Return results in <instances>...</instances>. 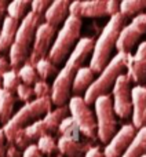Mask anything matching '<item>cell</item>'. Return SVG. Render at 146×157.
<instances>
[{
  "instance_id": "6da1fadb",
  "label": "cell",
  "mask_w": 146,
  "mask_h": 157,
  "mask_svg": "<svg viewBox=\"0 0 146 157\" xmlns=\"http://www.w3.org/2000/svg\"><path fill=\"white\" fill-rule=\"evenodd\" d=\"M94 43L95 40L91 37H81L68 57L65 66L57 73L51 84V102L57 108L65 106V103L71 99L73 78L77 71L83 66L87 57L92 54Z\"/></svg>"
},
{
  "instance_id": "7a4b0ae2",
  "label": "cell",
  "mask_w": 146,
  "mask_h": 157,
  "mask_svg": "<svg viewBox=\"0 0 146 157\" xmlns=\"http://www.w3.org/2000/svg\"><path fill=\"white\" fill-rule=\"evenodd\" d=\"M124 22L125 18L120 13L110 17L108 24L101 32L99 37L95 40L91 59H90V69L94 73H101L112 59V51L113 48H116L117 39H119L120 30L124 26Z\"/></svg>"
},
{
  "instance_id": "3957f363",
  "label": "cell",
  "mask_w": 146,
  "mask_h": 157,
  "mask_svg": "<svg viewBox=\"0 0 146 157\" xmlns=\"http://www.w3.org/2000/svg\"><path fill=\"white\" fill-rule=\"evenodd\" d=\"M41 19H43V17L36 15L35 13L29 11L26 14V17L19 22L14 43L11 46L10 51H8L10 52V65L15 71H18L29 59L33 40H35L36 29L41 24Z\"/></svg>"
},
{
  "instance_id": "277c9868",
  "label": "cell",
  "mask_w": 146,
  "mask_h": 157,
  "mask_svg": "<svg viewBox=\"0 0 146 157\" xmlns=\"http://www.w3.org/2000/svg\"><path fill=\"white\" fill-rule=\"evenodd\" d=\"M130 54H123V52H117L109 63L103 68V71L99 73V76L94 80V83L90 86V88L84 92V102L87 105H91L95 102L98 97L101 95H108L109 90L113 88L116 80L119 78L120 75H123L124 69L127 68V61Z\"/></svg>"
},
{
  "instance_id": "5b68a950",
  "label": "cell",
  "mask_w": 146,
  "mask_h": 157,
  "mask_svg": "<svg viewBox=\"0 0 146 157\" xmlns=\"http://www.w3.org/2000/svg\"><path fill=\"white\" fill-rule=\"evenodd\" d=\"M51 98H36L32 102L25 103L22 108H19L15 113L13 114L10 120L3 125V131H4V136L8 142H11L14 134L18 130L28 127L29 124L40 120L44 117L50 110H51Z\"/></svg>"
},
{
  "instance_id": "8992f818",
  "label": "cell",
  "mask_w": 146,
  "mask_h": 157,
  "mask_svg": "<svg viewBox=\"0 0 146 157\" xmlns=\"http://www.w3.org/2000/svg\"><path fill=\"white\" fill-rule=\"evenodd\" d=\"M81 18L69 15L66 21L63 22L62 28L57 33L54 43L51 46V50L48 52V59L54 63L55 66L62 63L66 57L71 55L73 48L80 40V32H81Z\"/></svg>"
},
{
  "instance_id": "52a82bcc",
  "label": "cell",
  "mask_w": 146,
  "mask_h": 157,
  "mask_svg": "<svg viewBox=\"0 0 146 157\" xmlns=\"http://www.w3.org/2000/svg\"><path fill=\"white\" fill-rule=\"evenodd\" d=\"M95 119H97V136L102 144H109L117 132V120L113 110L110 95H101L95 99Z\"/></svg>"
},
{
  "instance_id": "ba28073f",
  "label": "cell",
  "mask_w": 146,
  "mask_h": 157,
  "mask_svg": "<svg viewBox=\"0 0 146 157\" xmlns=\"http://www.w3.org/2000/svg\"><path fill=\"white\" fill-rule=\"evenodd\" d=\"M68 109L71 117L76 125L80 130V134L90 139L97 138V119H95V113L90 109V106L84 102L83 97L79 95H73L69 99Z\"/></svg>"
},
{
  "instance_id": "9c48e42d",
  "label": "cell",
  "mask_w": 146,
  "mask_h": 157,
  "mask_svg": "<svg viewBox=\"0 0 146 157\" xmlns=\"http://www.w3.org/2000/svg\"><path fill=\"white\" fill-rule=\"evenodd\" d=\"M131 80L125 73L120 75L116 80L113 88H112V102H113V110L116 116L120 119H127L133 114V97H131Z\"/></svg>"
},
{
  "instance_id": "30bf717a",
  "label": "cell",
  "mask_w": 146,
  "mask_h": 157,
  "mask_svg": "<svg viewBox=\"0 0 146 157\" xmlns=\"http://www.w3.org/2000/svg\"><path fill=\"white\" fill-rule=\"evenodd\" d=\"M146 33V13L136 15L128 25L123 26L120 30L119 39L116 43L117 52L131 54V50L135 47L138 40Z\"/></svg>"
},
{
  "instance_id": "8fae6325",
  "label": "cell",
  "mask_w": 146,
  "mask_h": 157,
  "mask_svg": "<svg viewBox=\"0 0 146 157\" xmlns=\"http://www.w3.org/2000/svg\"><path fill=\"white\" fill-rule=\"evenodd\" d=\"M55 35H57V28L51 26V25L46 24V22H41L39 25V28L36 29L35 40H33L32 51H30L28 63L35 65L39 59L48 57V52L51 50L52 40H54Z\"/></svg>"
},
{
  "instance_id": "7c38bea8",
  "label": "cell",
  "mask_w": 146,
  "mask_h": 157,
  "mask_svg": "<svg viewBox=\"0 0 146 157\" xmlns=\"http://www.w3.org/2000/svg\"><path fill=\"white\" fill-rule=\"evenodd\" d=\"M135 128L133 124H124L114 136L109 141V144L103 149V156L105 157H121L123 153L127 150L133 139L135 138Z\"/></svg>"
},
{
  "instance_id": "4fadbf2b",
  "label": "cell",
  "mask_w": 146,
  "mask_h": 157,
  "mask_svg": "<svg viewBox=\"0 0 146 157\" xmlns=\"http://www.w3.org/2000/svg\"><path fill=\"white\" fill-rule=\"evenodd\" d=\"M127 76L131 81L141 86L146 80V40L138 46L135 55L130 54L127 61Z\"/></svg>"
},
{
  "instance_id": "5bb4252c",
  "label": "cell",
  "mask_w": 146,
  "mask_h": 157,
  "mask_svg": "<svg viewBox=\"0 0 146 157\" xmlns=\"http://www.w3.org/2000/svg\"><path fill=\"white\" fill-rule=\"evenodd\" d=\"M133 97V125L135 130L146 127V87L135 86L131 91Z\"/></svg>"
},
{
  "instance_id": "9a60e30c",
  "label": "cell",
  "mask_w": 146,
  "mask_h": 157,
  "mask_svg": "<svg viewBox=\"0 0 146 157\" xmlns=\"http://www.w3.org/2000/svg\"><path fill=\"white\" fill-rule=\"evenodd\" d=\"M69 4L71 3L68 0H55V2H52L43 15L44 22L54 28L63 24L66 21V18L69 17Z\"/></svg>"
},
{
  "instance_id": "2e32d148",
  "label": "cell",
  "mask_w": 146,
  "mask_h": 157,
  "mask_svg": "<svg viewBox=\"0 0 146 157\" xmlns=\"http://www.w3.org/2000/svg\"><path fill=\"white\" fill-rule=\"evenodd\" d=\"M19 21L13 19L10 17H4L0 29V52L10 51L11 46L15 39V33L18 30Z\"/></svg>"
},
{
  "instance_id": "e0dca14e",
  "label": "cell",
  "mask_w": 146,
  "mask_h": 157,
  "mask_svg": "<svg viewBox=\"0 0 146 157\" xmlns=\"http://www.w3.org/2000/svg\"><path fill=\"white\" fill-rule=\"evenodd\" d=\"M57 147L61 155L68 157H79L81 155H86V152L90 149L88 144H81L80 141H72V139L60 136L57 142Z\"/></svg>"
},
{
  "instance_id": "ac0fdd59",
  "label": "cell",
  "mask_w": 146,
  "mask_h": 157,
  "mask_svg": "<svg viewBox=\"0 0 146 157\" xmlns=\"http://www.w3.org/2000/svg\"><path fill=\"white\" fill-rule=\"evenodd\" d=\"M95 80V73L90 69V66H81L77 71L72 83V92L79 95L81 92H86Z\"/></svg>"
},
{
  "instance_id": "d6986e66",
  "label": "cell",
  "mask_w": 146,
  "mask_h": 157,
  "mask_svg": "<svg viewBox=\"0 0 146 157\" xmlns=\"http://www.w3.org/2000/svg\"><path fill=\"white\" fill-rule=\"evenodd\" d=\"M106 15V0H87L80 2V18H97Z\"/></svg>"
},
{
  "instance_id": "ffe728a7",
  "label": "cell",
  "mask_w": 146,
  "mask_h": 157,
  "mask_svg": "<svg viewBox=\"0 0 146 157\" xmlns=\"http://www.w3.org/2000/svg\"><path fill=\"white\" fill-rule=\"evenodd\" d=\"M15 95L7 90L0 88V123L6 124L14 114Z\"/></svg>"
},
{
  "instance_id": "44dd1931",
  "label": "cell",
  "mask_w": 146,
  "mask_h": 157,
  "mask_svg": "<svg viewBox=\"0 0 146 157\" xmlns=\"http://www.w3.org/2000/svg\"><path fill=\"white\" fill-rule=\"evenodd\" d=\"M146 155V127L138 130L135 138L130 144L121 157H144Z\"/></svg>"
},
{
  "instance_id": "7402d4cb",
  "label": "cell",
  "mask_w": 146,
  "mask_h": 157,
  "mask_svg": "<svg viewBox=\"0 0 146 157\" xmlns=\"http://www.w3.org/2000/svg\"><path fill=\"white\" fill-rule=\"evenodd\" d=\"M146 8V0H123L120 3V14L124 18L127 17L141 15L142 11Z\"/></svg>"
},
{
  "instance_id": "603a6c76",
  "label": "cell",
  "mask_w": 146,
  "mask_h": 157,
  "mask_svg": "<svg viewBox=\"0 0 146 157\" xmlns=\"http://www.w3.org/2000/svg\"><path fill=\"white\" fill-rule=\"evenodd\" d=\"M58 132L63 138L72 139V141H80V130H79V127L76 125V123L73 121L71 116H66L61 121L60 127H58Z\"/></svg>"
},
{
  "instance_id": "cb8c5ba5",
  "label": "cell",
  "mask_w": 146,
  "mask_h": 157,
  "mask_svg": "<svg viewBox=\"0 0 146 157\" xmlns=\"http://www.w3.org/2000/svg\"><path fill=\"white\" fill-rule=\"evenodd\" d=\"M28 7H30V3L26 0H15V2L8 3L7 6V17L17 21H22V19L26 17Z\"/></svg>"
},
{
  "instance_id": "d4e9b609",
  "label": "cell",
  "mask_w": 146,
  "mask_h": 157,
  "mask_svg": "<svg viewBox=\"0 0 146 157\" xmlns=\"http://www.w3.org/2000/svg\"><path fill=\"white\" fill-rule=\"evenodd\" d=\"M24 131H25V135L28 136V139H29L30 142L39 141V139L44 135H50L48 130H47L46 124L43 123L41 119L37 120V121H35V123H32V124H29L28 127H25Z\"/></svg>"
},
{
  "instance_id": "484cf974",
  "label": "cell",
  "mask_w": 146,
  "mask_h": 157,
  "mask_svg": "<svg viewBox=\"0 0 146 157\" xmlns=\"http://www.w3.org/2000/svg\"><path fill=\"white\" fill-rule=\"evenodd\" d=\"M33 66H35L39 78H40V80H44V81H46L48 77L54 76V75L57 73V66H55L48 58L39 59Z\"/></svg>"
},
{
  "instance_id": "4316f807",
  "label": "cell",
  "mask_w": 146,
  "mask_h": 157,
  "mask_svg": "<svg viewBox=\"0 0 146 157\" xmlns=\"http://www.w3.org/2000/svg\"><path fill=\"white\" fill-rule=\"evenodd\" d=\"M17 73H18V77H19V80H21V83L26 84V86H32V84H35L36 81L39 80V76H37V73H36L35 66L28 62L24 63V65L17 71Z\"/></svg>"
},
{
  "instance_id": "83f0119b",
  "label": "cell",
  "mask_w": 146,
  "mask_h": 157,
  "mask_svg": "<svg viewBox=\"0 0 146 157\" xmlns=\"http://www.w3.org/2000/svg\"><path fill=\"white\" fill-rule=\"evenodd\" d=\"M19 84H21V80H19L18 73H17L15 69H10L7 73L3 75V77H2V88L3 90H7V91L14 94Z\"/></svg>"
},
{
  "instance_id": "f1b7e54d",
  "label": "cell",
  "mask_w": 146,
  "mask_h": 157,
  "mask_svg": "<svg viewBox=\"0 0 146 157\" xmlns=\"http://www.w3.org/2000/svg\"><path fill=\"white\" fill-rule=\"evenodd\" d=\"M37 149L40 150L41 155H52L55 150H58L57 147V141L52 138L51 135H44L36 144Z\"/></svg>"
},
{
  "instance_id": "f546056e",
  "label": "cell",
  "mask_w": 146,
  "mask_h": 157,
  "mask_svg": "<svg viewBox=\"0 0 146 157\" xmlns=\"http://www.w3.org/2000/svg\"><path fill=\"white\" fill-rule=\"evenodd\" d=\"M33 94L36 98H51V86L44 80H37L33 84Z\"/></svg>"
},
{
  "instance_id": "4dcf8cb0",
  "label": "cell",
  "mask_w": 146,
  "mask_h": 157,
  "mask_svg": "<svg viewBox=\"0 0 146 157\" xmlns=\"http://www.w3.org/2000/svg\"><path fill=\"white\" fill-rule=\"evenodd\" d=\"M17 97H18L19 101H22L24 103H29L32 102V98L35 97V94H33V87L32 86H26V84H19L18 87H17V91H15Z\"/></svg>"
},
{
  "instance_id": "1f68e13d",
  "label": "cell",
  "mask_w": 146,
  "mask_h": 157,
  "mask_svg": "<svg viewBox=\"0 0 146 157\" xmlns=\"http://www.w3.org/2000/svg\"><path fill=\"white\" fill-rule=\"evenodd\" d=\"M50 4H51V2H48V0H33L30 3V11L35 13L36 15L43 17L47 8L50 7Z\"/></svg>"
},
{
  "instance_id": "d6a6232c",
  "label": "cell",
  "mask_w": 146,
  "mask_h": 157,
  "mask_svg": "<svg viewBox=\"0 0 146 157\" xmlns=\"http://www.w3.org/2000/svg\"><path fill=\"white\" fill-rule=\"evenodd\" d=\"M120 13V3L116 0H106V15L113 17Z\"/></svg>"
},
{
  "instance_id": "836d02e7",
  "label": "cell",
  "mask_w": 146,
  "mask_h": 157,
  "mask_svg": "<svg viewBox=\"0 0 146 157\" xmlns=\"http://www.w3.org/2000/svg\"><path fill=\"white\" fill-rule=\"evenodd\" d=\"M22 157H43V155H41L40 150L37 149V146H36L35 144H32L24 150Z\"/></svg>"
},
{
  "instance_id": "e575fe53",
  "label": "cell",
  "mask_w": 146,
  "mask_h": 157,
  "mask_svg": "<svg viewBox=\"0 0 146 157\" xmlns=\"http://www.w3.org/2000/svg\"><path fill=\"white\" fill-rule=\"evenodd\" d=\"M10 69H13V68H11V65H10V61L6 59L4 57H2V55H0V78L3 77V75H4V73H7Z\"/></svg>"
},
{
  "instance_id": "d590c367",
  "label": "cell",
  "mask_w": 146,
  "mask_h": 157,
  "mask_svg": "<svg viewBox=\"0 0 146 157\" xmlns=\"http://www.w3.org/2000/svg\"><path fill=\"white\" fill-rule=\"evenodd\" d=\"M84 157H105V156H103V152H101V149L98 146H91L86 152Z\"/></svg>"
},
{
  "instance_id": "8d00e7d4",
  "label": "cell",
  "mask_w": 146,
  "mask_h": 157,
  "mask_svg": "<svg viewBox=\"0 0 146 157\" xmlns=\"http://www.w3.org/2000/svg\"><path fill=\"white\" fill-rule=\"evenodd\" d=\"M7 157H21V152H19V149L17 146H14V145H11L10 144V146H8V149H7Z\"/></svg>"
},
{
  "instance_id": "74e56055",
  "label": "cell",
  "mask_w": 146,
  "mask_h": 157,
  "mask_svg": "<svg viewBox=\"0 0 146 157\" xmlns=\"http://www.w3.org/2000/svg\"><path fill=\"white\" fill-rule=\"evenodd\" d=\"M7 6L8 3H6L4 0H0V22H3L4 19V14L7 13Z\"/></svg>"
},
{
  "instance_id": "f35d334b",
  "label": "cell",
  "mask_w": 146,
  "mask_h": 157,
  "mask_svg": "<svg viewBox=\"0 0 146 157\" xmlns=\"http://www.w3.org/2000/svg\"><path fill=\"white\" fill-rule=\"evenodd\" d=\"M4 141H6L4 131H3V128H0V146H3V144H4Z\"/></svg>"
},
{
  "instance_id": "ab89813d",
  "label": "cell",
  "mask_w": 146,
  "mask_h": 157,
  "mask_svg": "<svg viewBox=\"0 0 146 157\" xmlns=\"http://www.w3.org/2000/svg\"><path fill=\"white\" fill-rule=\"evenodd\" d=\"M6 155V150H4V147L3 146H0V157H4Z\"/></svg>"
},
{
  "instance_id": "60d3db41",
  "label": "cell",
  "mask_w": 146,
  "mask_h": 157,
  "mask_svg": "<svg viewBox=\"0 0 146 157\" xmlns=\"http://www.w3.org/2000/svg\"><path fill=\"white\" fill-rule=\"evenodd\" d=\"M0 88H2V81H0Z\"/></svg>"
},
{
  "instance_id": "b9f144b4",
  "label": "cell",
  "mask_w": 146,
  "mask_h": 157,
  "mask_svg": "<svg viewBox=\"0 0 146 157\" xmlns=\"http://www.w3.org/2000/svg\"><path fill=\"white\" fill-rule=\"evenodd\" d=\"M57 157H61V156H57Z\"/></svg>"
},
{
  "instance_id": "7bdbcfd3",
  "label": "cell",
  "mask_w": 146,
  "mask_h": 157,
  "mask_svg": "<svg viewBox=\"0 0 146 157\" xmlns=\"http://www.w3.org/2000/svg\"><path fill=\"white\" fill-rule=\"evenodd\" d=\"M144 157H146V155H145V156H144Z\"/></svg>"
}]
</instances>
